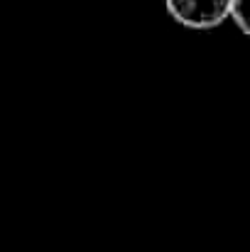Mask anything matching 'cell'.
Returning a JSON list of instances; mask_svg holds the SVG:
<instances>
[{
  "instance_id": "obj_1",
  "label": "cell",
  "mask_w": 250,
  "mask_h": 252,
  "mask_svg": "<svg viewBox=\"0 0 250 252\" xmlns=\"http://www.w3.org/2000/svg\"><path fill=\"white\" fill-rule=\"evenodd\" d=\"M233 0H165L167 15L186 30H216L231 20Z\"/></svg>"
},
{
  "instance_id": "obj_2",
  "label": "cell",
  "mask_w": 250,
  "mask_h": 252,
  "mask_svg": "<svg viewBox=\"0 0 250 252\" xmlns=\"http://www.w3.org/2000/svg\"><path fill=\"white\" fill-rule=\"evenodd\" d=\"M231 20L236 22V27L250 37V0H233L231 5Z\"/></svg>"
}]
</instances>
